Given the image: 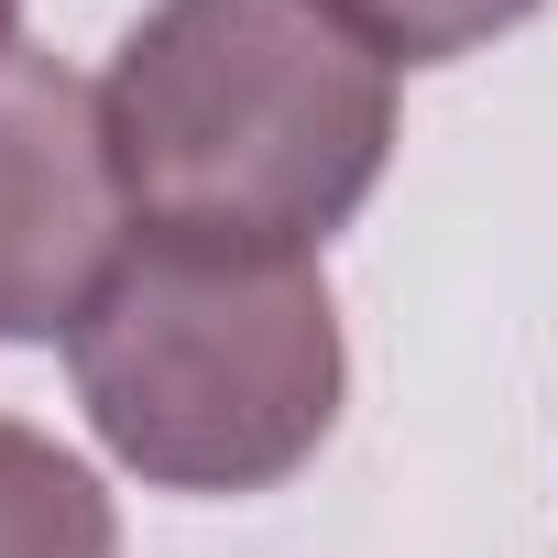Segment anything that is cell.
<instances>
[{"label":"cell","instance_id":"obj_3","mask_svg":"<svg viewBox=\"0 0 558 558\" xmlns=\"http://www.w3.org/2000/svg\"><path fill=\"white\" fill-rule=\"evenodd\" d=\"M121 165L99 88L45 45L0 56V340H66L121 274Z\"/></svg>","mask_w":558,"mask_h":558},{"label":"cell","instance_id":"obj_5","mask_svg":"<svg viewBox=\"0 0 558 558\" xmlns=\"http://www.w3.org/2000/svg\"><path fill=\"white\" fill-rule=\"evenodd\" d=\"M318 12H329L362 56H384V66H449V56L514 34L536 0H318Z\"/></svg>","mask_w":558,"mask_h":558},{"label":"cell","instance_id":"obj_2","mask_svg":"<svg viewBox=\"0 0 558 558\" xmlns=\"http://www.w3.org/2000/svg\"><path fill=\"white\" fill-rule=\"evenodd\" d=\"M77 405L154 493H274L340 427V307L307 252L143 230L66 329Z\"/></svg>","mask_w":558,"mask_h":558},{"label":"cell","instance_id":"obj_1","mask_svg":"<svg viewBox=\"0 0 558 558\" xmlns=\"http://www.w3.org/2000/svg\"><path fill=\"white\" fill-rule=\"evenodd\" d=\"M143 230L307 252L395 154V77L318 0H154L99 77Z\"/></svg>","mask_w":558,"mask_h":558},{"label":"cell","instance_id":"obj_4","mask_svg":"<svg viewBox=\"0 0 558 558\" xmlns=\"http://www.w3.org/2000/svg\"><path fill=\"white\" fill-rule=\"evenodd\" d=\"M0 558H121V514L99 471L12 416H0Z\"/></svg>","mask_w":558,"mask_h":558},{"label":"cell","instance_id":"obj_6","mask_svg":"<svg viewBox=\"0 0 558 558\" xmlns=\"http://www.w3.org/2000/svg\"><path fill=\"white\" fill-rule=\"evenodd\" d=\"M12 12H23V0H0V56H12Z\"/></svg>","mask_w":558,"mask_h":558}]
</instances>
